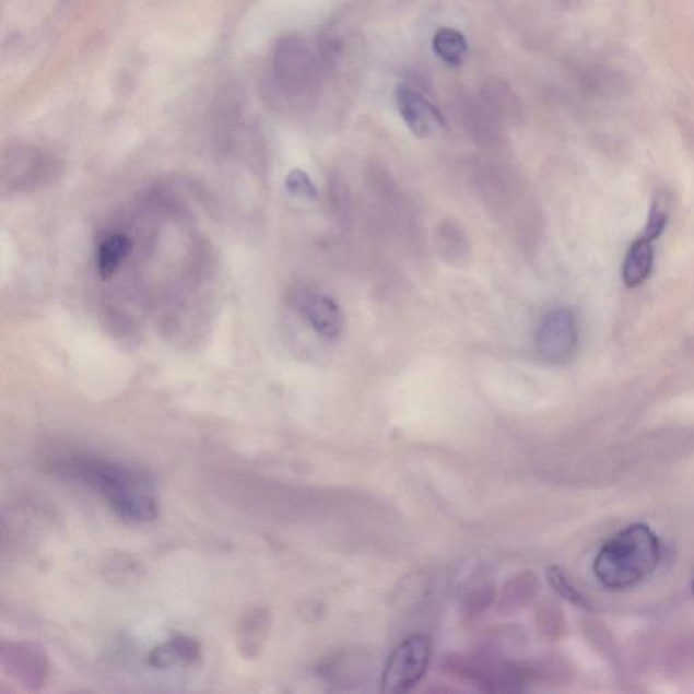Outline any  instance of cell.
I'll list each match as a JSON object with an SVG mask.
<instances>
[{"mask_svg":"<svg viewBox=\"0 0 694 694\" xmlns=\"http://www.w3.org/2000/svg\"><path fill=\"white\" fill-rule=\"evenodd\" d=\"M67 475L97 489L113 511L129 522L155 521L160 505L149 479L116 462L97 459H72L61 462Z\"/></svg>","mask_w":694,"mask_h":694,"instance_id":"6da1fadb","label":"cell"},{"mask_svg":"<svg viewBox=\"0 0 694 694\" xmlns=\"http://www.w3.org/2000/svg\"><path fill=\"white\" fill-rule=\"evenodd\" d=\"M662 557L660 541L646 524H634L603 544L595 574L608 589L631 588L656 572Z\"/></svg>","mask_w":694,"mask_h":694,"instance_id":"7a4b0ae2","label":"cell"},{"mask_svg":"<svg viewBox=\"0 0 694 694\" xmlns=\"http://www.w3.org/2000/svg\"><path fill=\"white\" fill-rule=\"evenodd\" d=\"M432 652L433 642L427 635L416 634L400 643L388 658L381 691L392 694L413 691L426 674Z\"/></svg>","mask_w":694,"mask_h":694,"instance_id":"3957f363","label":"cell"},{"mask_svg":"<svg viewBox=\"0 0 694 694\" xmlns=\"http://www.w3.org/2000/svg\"><path fill=\"white\" fill-rule=\"evenodd\" d=\"M578 343V320L573 309H552L541 320L536 336V350L546 364H568L577 354Z\"/></svg>","mask_w":694,"mask_h":694,"instance_id":"277c9868","label":"cell"},{"mask_svg":"<svg viewBox=\"0 0 694 694\" xmlns=\"http://www.w3.org/2000/svg\"><path fill=\"white\" fill-rule=\"evenodd\" d=\"M2 668L11 679L27 690H42L49 677V660L43 648L32 643H3Z\"/></svg>","mask_w":694,"mask_h":694,"instance_id":"5b68a950","label":"cell"},{"mask_svg":"<svg viewBox=\"0 0 694 694\" xmlns=\"http://www.w3.org/2000/svg\"><path fill=\"white\" fill-rule=\"evenodd\" d=\"M397 105L405 126L416 138H431L445 127V118L437 107L413 87L399 84Z\"/></svg>","mask_w":694,"mask_h":694,"instance_id":"8992f818","label":"cell"},{"mask_svg":"<svg viewBox=\"0 0 694 694\" xmlns=\"http://www.w3.org/2000/svg\"><path fill=\"white\" fill-rule=\"evenodd\" d=\"M301 311L308 324L320 336L334 340L342 334L343 313L340 306L331 297L320 293H309L301 298Z\"/></svg>","mask_w":694,"mask_h":694,"instance_id":"52a82bcc","label":"cell"},{"mask_svg":"<svg viewBox=\"0 0 694 694\" xmlns=\"http://www.w3.org/2000/svg\"><path fill=\"white\" fill-rule=\"evenodd\" d=\"M272 626V612L269 608L258 607L242 617L236 630V645L245 659H257L261 656Z\"/></svg>","mask_w":694,"mask_h":694,"instance_id":"ba28073f","label":"cell"},{"mask_svg":"<svg viewBox=\"0 0 694 694\" xmlns=\"http://www.w3.org/2000/svg\"><path fill=\"white\" fill-rule=\"evenodd\" d=\"M202 650L193 637L177 635L149 654V664L156 670L186 668L200 662Z\"/></svg>","mask_w":694,"mask_h":694,"instance_id":"9c48e42d","label":"cell"},{"mask_svg":"<svg viewBox=\"0 0 694 694\" xmlns=\"http://www.w3.org/2000/svg\"><path fill=\"white\" fill-rule=\"evenodd\" d=\"M654 242L643 235L636 239L625 254L623 263V280L626 287L635 290L650 279L654 269Z\"/></svg>","mask_w":694,"mask_h":694,"instance_id":"30bf717a","label":"cell"},{"mask_svg":"<svg viewBox=\"0 0 694 694\" xmlns=\"http://www.w3.org/2000/svg\"><path fill=\"white\" fill-rule=\"evenodd\" d=\"M540 579L532 572H522L504 585L499 598V611L511 613L530 605L540 591Z\"/></svg>","mask_w":694,"mask_h":694,"instance_id":"8fae6325","label":"cell"},{"mask_svg":"<svg viewBox=\"0 0 694 694\" xmlns=\"http://www.w3.org/2000/svg\"><path fill=\"white\" fill-rule=\"evenodd\" d=\"M132 240L126 234H111L101 242L97 254L99 278L109 280L132 251Z\"/></svg>","mask_w":694,"mask_h":694,"instance_id":"7c38bea8","label":"cell"},{"mask_svg":"<svg viewBox=\"0 0 694 694\" xmlns=\"http://www.w3.org/2000/svg\"><path fill=\"white\" fill-rule=\"evenodd\" d=\"M433 49L439 59L451 67L464 63L468 55V42L461 32L451 27H442L433 38Z\"/></svg>","mask_w":694,"mask_h":694,"instance_id":"4fadbf2b","label":"cell"},{"mask_svg":"<svg viewBox=\"0 0 694 694\" xmlns=\"http://www.w3.org/2000/svg\"><path fill=\"white\" fill-rule=\"evenodd\" d=\"M536 624L546 639L558 640L566 634V616L561 605L552 600H544L536 609Z\"/></svg>","mask_w":694,"mask_h":694,"instance_id":"5bb4252c","label":"cell"},{"mask_svg":"<svg viewBox=\"0 0 694 694\" xmlns=\"http://www.w3.org/2000/svg\"><path fill=\"white\" fill-rule=\"evenodd\" d=\"M438 248L449 263H462V259L470 256V246L462 231L454 223L438 228Z\"/></svg>","mask_w":694,"mask_h":694,"instance_id":"9a60e30c","label":"cell"},{"mask_svg":"<svg viewBox=\"0 0 694 694\" xmlns=\"http://www.w3.org/2000/svg\"><path fill=\"white\" fill-rule=\"evenodd\" d=\"M546 575H549V583L557 596L563 597L564 600L572 602L575 607L586 609V611H591L588 598H586L583 592L575 589V586L569 583L566 575L561 572V568L552 566L549 568V572H546Z\"/></svg>","mask_w":694,"mask_h":694,"instance_id":"2e32d148","label":"cell"},{"mask_svg":"<svg viewBox=\"0 0 694 694\" xmlns=\"http://www.w3.org/2000/svg\"><path fill=\"white\" fill-rule=\"evenodd\" d=\"M285 188L292 196L303 197V199L313 200L318 197V189H316L313 179L301 168H295L286 175Z\"/></svg>","mask_w":694,"mask_h":694,"instance_id":"e0dca14e","label":"cell"},{"mask_svg":"<svg viewBox=\"0 0 694 694\" xmlns=\"http://www.w3.org/2000/svg\"><path fill=\"white\" fill-rule=\"evenodd\" d=\"M495 589L493 586H484L482 589H478L472 595L467 597L464 603V613L467 617L475 619L482 612L494 602Z\"/></svg>","mask_w":694,"mask_h":694,"instance_id":"ac0fdd59","label":"cell"},{"mask_svg":"<svg viewBox=\"0 0 694 694\" xmlns=\"http://www.w3.org/2000/svg\"><path fill=\"white\" fill-rule=\"evenodd\" d=\"M669 212L663 201L656 200L651 208L650 217L646 225L645 233L648 239L656 242L662 235L666 224H668Z\"/></svg>","mask_w":694,"mask_h":694,"instance_id":"d6986e66","label":"cell"},{"mask_svg":"<svg viewBox=\"0 0 694 694\" xmlns=\"http://www.w3.org/2000/svg\"><path fill=\"white\" fill-rule=\"evenodd\" d=\"M314 603L315 602H308L307 607L308 608H303V617L304 619H320L321 617V609L324 608H315L314 609Z\"/></svg>","mask_w":694,"mask_h":694,"instance_id":"ffe728a7","label":"cell"},{"mask_svg":"<svg viewBox=\"0 0 694 694\" xmlns=\"http://www.w3.org/2000/svg\"><path fill=\"white\" fill-rule=\"evenodd\" d=\"M693 595H694V580H693Z\"/></svg>","mask_w":694,"mask_h":694,"instance_id":"44dd1931","label":"cell"}]
</instances>
